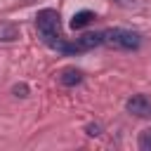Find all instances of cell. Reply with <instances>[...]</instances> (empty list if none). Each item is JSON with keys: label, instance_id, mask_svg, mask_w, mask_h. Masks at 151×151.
Segmentation results:
<instances>
[{"label": "cell", "instance_id": "cell-9", "mask_svg": "<svg viewBox=\"0 0 151 151\" xmlns=\"http://www.w3.org/2000/svg\"><path fill=\"white\" fill-rule=\"evenodd\" d=\"M26 92H28V87L21 83V85H14V94L17 97H26Z\"/></svg>", "mask_w": 151, "mask_h": 151}, {"label": "cell", "instance_id": "cell-6", "mask_svg": "<svg viewBox=\"0 0 151 151\" xmlns=\"http://www.w3.org/2000/svg\"><path fill=\"white\" fill-rule=\"evenodd\" d=\"M19 38V28L14 24H0V40L2 42H12Z\"/></svg>", "mask_w": 151, "mask_h": 151}, {"label": "cell", "instance_id": "cell-3", "mask_svg": "<svg viewBox=\"0 0 151 151\" xmlns=\"http://www.w3.org/2000/svg\"><path fill=\"white\" fill-rule=\"evenodd\" d=\"M125 109H127L130 113H134V116H151V101H149V97H144V94H134L132 99H127Z\"/></svg>", "mask_w": 151, "mask_h": 151}, {"label": "cell", "instance_id": "cell-8", "mask_svg": "<svg viewBox=\"0 0 151 151\" xmlns=\"http://www.w3.org/2000/svg\"><path fill=\"white\" fill-rule=\"evenodd\" d=\"M85 132H87L90 137H97V134H101V125H99V123H90V125L85 127Z\"/></svg>", "mask_w": 151, "mask_h": 151}, {"label": "cell", "instance_id": "cell-4", "mask_svg": "<svg viewBox=\"0 0 151 151\" xmlns=\"http://www.w3.org/2000/svg\"><path fill=\"white\" fill-rule=\"evenodd\" d=\"M59 83H61L64 87H76V85L83 83V73H80L78 68H73V66L61 68V73H59Z\"/></svg>", "mask_w": 151, "mask_h": 151}, {"label": "cell", "instance_id": "cell-2", "mask_svg": "<svg viewBox=\"0 0 151 151\" xmlns=\"http://www.w3.org/2000/svg\"><path fill=\"white\" fill-rule=\"evenodd\" d=\"M104 33V45L109 47H116V50H137L142 45V35L137 31H130V28H106L101 31Z\"/></svg>", "mask_w": 151, "mask_h": 151}, {"label": "cell", "instance_id": "cell-1", "mask_svg": "<svg viewBox=\"0 0 151 151\" xmlns=\"http://www.w3.org/2000/svg\"><path fill=\"white\" fill-rule=\"evenodd\" d=\"M35 28L40 33V38L45 40V45L50 47H59L61 45V26H59V14L52 7H45L38 12L35 17Z\"/></svg>", "mask_w": 151, "mask_h": 151}, {"label": "cell", "instance_id": "cell-5", "mask_svg": "<svg viewBox=\"0 0 151 151\" xmlns=\"http://www.w3.org/2000/svg\"><path fill=\"white\" fill-rule=\"evenodd\" d=\"M94 19H97L94 12H90V9H80V12H76L73 19H71V28H85V26H90Z\"/></svg>", "mask_w": 151, "mask_h": 151}, {"label": "cell", "instance_id": "cell-7", "mask_svg": "<svg viewBox=\"0 0 151 151\" xmlns=\"http://www.w3.org/2000/svg\"><path fill=\"white\" fill-rule=\"evenodd\" d=\"M139 149L142 151H151V127L139 132Z\"/></svg>", "mask_w": 151, "mask_h": 151}]
</instances>
